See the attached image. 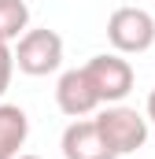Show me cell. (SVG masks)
I'll use <instances>...</instances> for the list:
<instances>
[{
	"label": "cell",
	"instance_id": "3",
	"mask_svg": "<svg viewBox=\"0 0 155 159\" xmlns=\"http://www.w3.org/2000/svg\"><path fill=\"white\" fill-rule=\"evenodd\" d=\"M107 41L118 56H140L155 44V19L144 7H115L107 19Z\"/></svg>",
	"mask_w": 155,
	"mask_h": 159
},
{
	"label": "cell",
	"instance_id": "8",
	"mask_svg": "<svg viewBox=\"0 0 155 159\" xmlns=\"http://www.w3.org/2000/svg\"><path fill=\"white\" fill-rule=\"evenodd\" d=\"M30 30V7L26 0H0V41L11 44Z\"/></svg>",
	"mask_w": 155,
	"mask_h": 159
},
{
	"label": "cell",
	"instance_id": "11",
	"mask_svg": "<svg viewBox=\"0 0 155 159\" xmlns=\"http://www.w3.org/2000/svg\"><path fill=\"white\" fill-rule=\"evenodd\" d=\"M15 159H41V156H15Z\"/></svg>",
	"mask_w": 155,
	"mask_h": 159
},
{
	"label": "cell",
	"instance_id": "4",
	"mask_svg": "<svg viewBox=\"0 0 155 159\" xmlns=\"http://www.w3.org/2000/svg\"><path fill=\"white\" fill-rule=\"evenodd\" d=\"M85 74L92 81L100 104H122V100L133 93V67H129V59H122L118 52L92 56V59L85 63Z\"/></svg>",
	"mask_w": 155,
	"mask_h": 159
},
{
	"label": "cell",
	"instance_id": "7",
	"mask_svg": "<svg viewBox=\"0 0 155 159\" xmlns=\"http://www.w3.org/2000/svg\"><path fill=\"white\" fill-rule=\"evenodd\" d=\"M30 137V119L19 104H0V159H15Z\"/></svg>",
	"mask_w": 155,
	"mask_h": 159
},
{
	"label": "cell",
	"instance_id": "1",
	"mask_svg": "<svg viewBox=\"0 0 155 159\" xmlns=\"http://www.w3.org/2000/svg\"><path fill=\"white\" fill-rule=\"evenodd\" d=\"M92 122H96L104 144H107L115 156H133V152L144 148V141H148V119H144L137 107L107 104Z\"/></svg>",
	"mask_w": 155,
	"mask_h": 159
},
{
	"label": "cell",
	"instance_id": "5",
	"mask_svg": "<svg viewBox=\"0 0 155 159\" xmlns=\"http://www.w3.org/2000/svg\"><path fill=\"white\" fill-rule=\"evenodd\" d=\"M55 104H59V111L67 119H85V115H92L100 107V96H96L92 81L85 74V67H74V70L59 74V81H55Z\"/></svg>",
	"mask_w": 155,
	"mask_h": 159
},
{
	"label": "cell",
	"instance_id": "9",
	"mask_svg": "<svg viewBox=\"0 0 155 159\" xmlns=\"http://www.w3.org/2000/svg\"><path fill=\"white\" fill-rule=\"evenodd\" d=\"M11 74H15V56H11V44H4V41H0V96L7 93Z\"/></svg>",
	"mask_w": 155,
	"mask_h": 159
},
{
	"label": "cell",
	"instance_id": "2",
	"mask_svg": "<svg viewBox=\"0 0 155 159\" xmlns=\"http://www.w3.org/2000/svg\"><path fill=\"white\" fill-rule=\"evenodd\" d=\"M11 56H15V67H19L22 74L44 78V74L59 70V63H63V37H59L55 30H48V26L26 30V34L19 37V44L11 48Z\"/></svg>",
	"mask_w": 155,
	"mask_h": 159
},
{
	"label": "cell",
	"instance_id": "6",
	"mask_svg": "<svg viewBox=\"0 0 155 159\" xmlns=\"http://www.w3.org/2000/svg\"><path fill=\"white\" fill-rule=\"evenodd\" d=\"M59 148H63V159H118L104 144V137H100L92 119H74L63 129V144Z\"/></svg>",
	"mask_w": 155,
	"mask_h": 159
},
{
	"label": "cell",
	"instance_id": "10",
	"mask_svg": "<svg viewBox=\"0 0 155 159\" xmlns=\"http://www.w3.org/2000/svg\"><path fill=\"white\" fill-rule=\"evenodd\" d=\"M148 122H155V89H152V96H148V115H144Z\"/></svg>",
	"mask_w": 155,
	"mask_h": 159
}]
</instances>
